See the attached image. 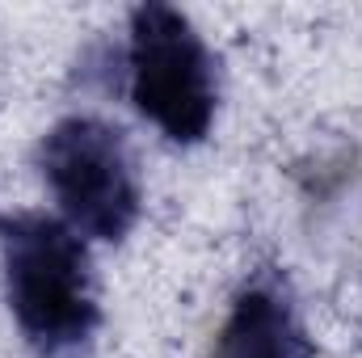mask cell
Listing matches in <instances>:
<instances>
[{"label":"cell","instance_id":"cell-1","mask_svg":"<svg viewBox=\"0 0 362 358\" xmlns=\"http://www.w3.org/2000/svg\"><path fill=\"white\" fill-rule=\"evenodd\" d=\"M8 312L38 358H76L101 325L97 274L76 228L42 211L0 215Z\"/></svg>","mask_w":362,"mask_h":358},{"label":"cell","instance_id":"cell-2","mask_svg":"<svg viewBox=\"0 0 362 358\" xmlns=\"http://www.w3.org/2000/svg\"><path fill=\"white\" fill-rule=\"evenodd\" d=\"M131 105L181 148L202 144L219 110V68L194 21L173 4L131 8Z\"/></svg>","mask_w":362,"mask_h":358},{"label":"cell","instance_id":"cell-3","mask_svg":"<svg viewBox=\"0 0 362 358\" xmlns=\"http://www.w3.org/2000/svg\"><path fill=\"white\" fill-rule=\"evenodd\" d=\"M38 169L64 224L93 241H122L144 207V185L127 135L97 118L68 114L38 144Z\"/></svg>","mask_w":362,"mask_h":358},{"label":"cell","instance_id":"cell-4","mask_svg":"<svg viewBox=\"0 0 362 358\" xmlns=\"http://www.w3.org/2000/svg\"><path fill=\"white\" fill-rule=\"evenodd\" d=\"M215 358H312V342L278 278H253L236 291Z\"/></svg>","mask_w":362,"mask_h":358}]
</instances>
